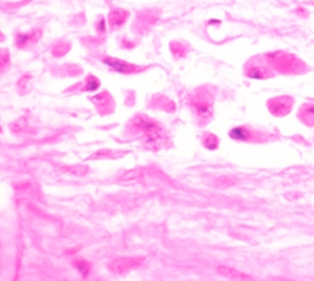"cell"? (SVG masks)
Returning <instances> with one entry per match:
<instances>
[{"instance_id": "1", "label": "cell", "mask_w": 314, "mask_h": 281, "mask_svg": "<svg viewBox=\"0 0 314 281\" xmlns=\"http://www.w3.org/2000/svg\"><path fill=\"white\" fill-rule=\"evenodd\" d=\"M293 106V100L290 96H281L276 97V99L270 100L268 102V107L269 111L274 116L276 117H284L286 116L288 112H291Z\"/></svg>"}, {"instance_id": "2", "label": "cell", "mask_w": 314, "mask_h": 281, "mask_svg": "<svg viewBox=\"0 0 314 281\" xmlns=\"http://www.w3.org/2000/svg\"><path fill=\"white\" fill-rule=\"evenodd\" d=\"M165 136H166V133H165L164 128L159 125V127L151 129V130L145 131L144 144L148 149H156L164 143Z\"/></svg>"}, {"instance_id": "3", "label": "cell", "mask_w": 314, "mask_h": 281, "mask_svg": "<svg viewBox=\"0 0 314 281\" xmlns=\"http://www.w3.org/2000/svg\"><path fill=\"white\" fill-rule=\"evenodd\" d=\"M298 119L307 127H314V103H304L299 108Z\"/></svg>"}, {"instance_id": "4", "label": "cell", "mask_w": 314, "mask_h": 281, "mask_svg": "<svg viewBox=\"0 0 314 281\" xmlns=\"http://www.w3.org/2000/svg\"><path fill=\"white\" fill-rule=\"evenodd\" d=\"M103 63L104 64H107L108 67L113 68L114 70L118 71V73H122V74H129V73H133V71L135 70V65L128 64V63L123 62V60H119V59L104 58Z\"/></svg>"}, {"instance_id": "5", "label": "cell", "mask_w": 314, "mask_h": 281, "mask_svg": "<svg viewBox=\"0 0 314 281\" xmlns=\"http://www.w3.org/2000/svg\"><path fill=\"white\" fill-rule=\"evenodd\" d=\"M90 168L88 166L85 165H70V166H63L59 168V172L63 174H70V176L75 177H82L88 173Z\"/></svg>"}, {"instance_id": "6", "label": "cell", "mask_w": 314, "mask_h": 281, "mask_svg": "<svg viewBox=\"0 0 314 281\" xmlns=\"http://www.w3.org/2000/svg\"><path fill=\"white\" fill-rule=\"evenodd\" d=\"M127 17H128L127 11L122 10V9H116V10L111 11L110 16H108V21H110V25L114 28L121 27V26L125 22Z\"/></svg>"}, {"instance_id": "7", "label": "cell", "mask_w": 314, "mask_h": 281, "mask_svg": "<svg viewBox=\"0 0 314 281\" xmlns=\"http://www.w3.org/2000/svg\"><path fill=\"white\" fill-rule=\"evenodd\" d=\"M218 271L221 275H224V276L230 277V279H236V280H249V279H252V277L248 276V275L241 273V271H238V270H235V269L230 268V266H224V265L219 266Z\"/></svg>"}, {"instance_id": "8", "label": "cell", "mask_w": 314, "mask_h": 281, "mask_svg": "<svg viewBox=\"0 0 314 281\" xmlns=\"http://www.w3.org/2000/svg\"><path fill=\"white\" fill-rule=\"evenodd\" d=\"M133 122H134V124H135V127L142 129L144 131L151 130V129L159 127V124H157L156 122H153V120L150 118H146V117L141 116V114H140V116H136Z\"/></svg>"}, {"instance_id": "9", "label": "cell", "mask_w": 314, "mask_h": 281, "mask_svg": "<svg viewBox=\"0 0 314 281\" xmlns=\"http://www.w3.org/2000/svg\"><path fill=\"white\" fill-rule=\"evenodd\" d=\"M230 136L235 140H239V142H245V140H249L252 134L248 129L242 128V127H237L233 128L232 130L230 131Z\"/></svg>"}, {"instance_id": "10", "label": "cell", "mask_w": 314, "mask_h": 281, "mask_svg": "<svg viewBox=\"0 0 314 281\" xmlns=\"http://www.w3.org/2000/svg\"><path fill=\"white\" fill-rule=\"evenodd\" d=\"M195 111H196V113L199 114L200 118H205V119L210 118L214 113L213 106L207 105V103H196Z\"/></svg>"}, {"instance_id": "11", "label": "cell", "mask_w": 314, "mask_h": 281, "mask_svg": "<svg viewBox=\"0 0 314 281\" xmlns=\"http://www.w3.org/2000/svg\"><path fill=\"white\" fill-rule=\"evenodd\" d=\"M142 177V172L141 170H131L127 173H124L123 176L119 178V182L121 183H133L136 182V180L140 179Z\"/></svg>"}, {"instance_id": "12", "label": "cell", "mask_w": 314, "mask_h": 281, "mask_svg": "<svg viewBox=\"0 0 314 281\" xmlns=\"http://www.w3.org/2000/svg\"><path fill=\"white\" fill-rule=\"evenodd\" d=\"M204 146L209 150H215L219 146V137L214 134H206L204 137Z\"/></svg>"}, {"instance_id": "13", "label": "cell", "mask_w": 314, "mask_h": 281, "mask_svg": "<svg viewBox=\"0 0 314 281\" xmlns=\"http://www.w3.org/2000/svg\"><path fill=\"white\" fill-rule=\"evenodd\" d=\"M117 154L116 151L108 150V149H102V150L97 151L90 157L88 160H97V159H108V157H113V155Z\"/></svg>"}, {"instance_id": "14", "label": "cell", "mask_w": 314, "mask_h": 281, "mask_svg": "<svg viewBox=\"0 0 314 281\" xmlns=\"http://www.w3.org/2000/svg\"><path fill=\"white\" fill-rule=\"evenodd\" d=\"M26 127H27L26 118H21V119L16 120V122H14L13 124H11V130H13L14 133H21V131L24 130V129Z\"/></svg>"}, {"instance_id": "15", "label": "cell", "mask_w": 314, "mask_h": 281, "mask_svg": "<svg viewBox=\"0 0 314 281\" xmlns=\"http://www.w3.org/2000/svg\"><path fill=\"white\" fill-rule=\"evenodd\" d=\"M74 264H75V266L79 269V271L82 275H87L88 271H90V265H88L87 262H82V260H76V262H74Z\"/></svg>"}, {"instance_id": "16", "label": "cell", "mask_w": 314, "mask_h": 281, "mask_svg": "<svg viewBox=\"0 0 314 281\" xmlns=\"http://www.w3.org/2000/svg\"><path fill=\"white\" fill-rule=\"evenodd\" d=\"M98 86H99V81L96 79V77H93V76L87 77V85H86L87 91H95L98 88Z\"/></svg>"}, {"instance_id": "17", "label": "cell", "mask_w": 314, "mask_h": 281, "mask_svg": "<svg viewBox=\"0 0 314 281\" xmlns=\"http://www.w3.org/2000/svg\"><path fill=\"white\" fill-rule=\"evenodd\" d=\"M31 34H28V33H21V34H19L18 37H16V43H18V45H24V44H26V43L30 41L31 39Z\"/></svg>"}, {"instance_id": "18", "label": "cell", "mask_w": 314, "mask_h": 281, "mask_svg": "<svg viewBox=\"0 0 314 281\" xmlns=\"http://www.w3.org/2000/svg\"><path fill=\"white\" fill-rule=\"evenodd\" d=\"M248 75H249V77H253V79H261L263 76V73L260 70H259L258 68H254L252 69V70H249V73H248Z\"/></svg>"}, {"instance_id": "19", "label": "cell", "mask_w": 314, "mask_h": 281, "mask_svg": "<svg viewBox=\"0 0 314 281\" xmlns=\"http://www.w3.org/2000/svg\"><path fill=\"white\" fill-rule=\"evenodd\" d=\"M7 62H8V54L4 53L2 57V67L5 68L7 67Z\"/></svg>"}]
</instances>
